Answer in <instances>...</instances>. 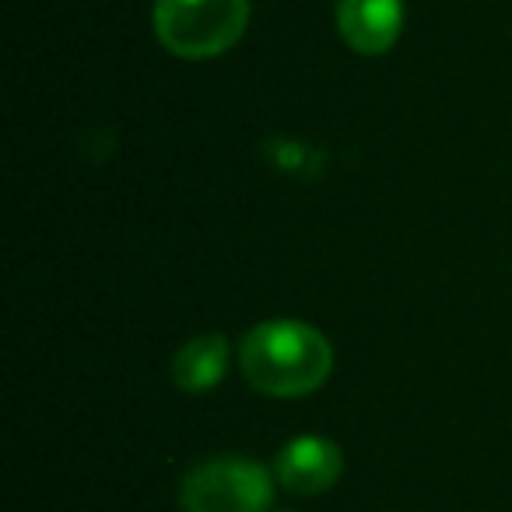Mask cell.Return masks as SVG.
I'll use <instances>...</instances> for the list:
<instances>
[{"label": "cell", "mask_w": 512, "mask_h": 512, "mask_svg": "<svg viewBox=\"0 0 512 512\" xmlns=\"http://www.w3.org/2000/svg\"><path fill=\"white\" fill-rule=\"evenodd\" d=\"M249 25V0H155L158 43L183 60L232 50Z\"/></svg>", "instance_id": "2"}, {"label": "cell", "mask_w": 512, "mask_h": 512, "mask_svg": "<svg viewBox=\"0 0 512 512\" xmlns=\"http://www.w3.org/2000/svg\"><path fill=\"white\" fill-rule=\"evenodd\" d=\"M228 365V341L221 334H204L186 341L172 358V379L179 390L204 393L221 383Z\"/></svg>", "instance_id": "6"}, {"label": "cell", "mask_w": 512, "mask_h": 512, "mask_svg": "<svg viewBox=\"0 0 512 512\" xmlns=\"http://www.w3.org/2000/svg\"><path fill=\"white\" fill-rule=\"evenodd\" d=\"M274 502V477L267 467L242 456H221L183 477V512H267Z\"/></svg>", "instance_id": "3"}, {"label": "cell", "mask_w": 512, "mask_h": 512, "mask_svg": "<svg viewBox=\"0 0 512 512\" xmlns=\"http://www.w3.org/2000/svg\"><path fill=\"white\" fill-rule=\"evenodd\" d=\"M239 365L249 386L267 397H306L327 383L334 348L309 323L271 320L242 337Z\"/></svg>", "instance_id": "1"}, {"label": "cell", "mask_w": 512, "mask_h": 512, "mask_svg": "<svg viewBox=\"0 0 512 512\" xmlns=\"http://www.w3.org/2000/svg\"><path fill=\"white\" fill-rule=\"evenodd\" d=\"M341 470H344L341 449L330 439H320V435L292 439L281 449L278 463H274V477L292 495H320V491H330L337 484V477H341Z\"/></svg>", "instance_id": "4"}, {"label": "cell", "mask_w": 512, "mask_h": 512, "mask_svg": "<svg viewBox=\"0 0 512 512\" xmlns=\"http://www.w3.org/2000/svg\"><path fill=\"white\" fill-rule=\"evenodd\" d=\"M404 29L400 0H337V32L362 57H383Z\"/></svg>", "instance_id": "5"}]
</instances>
